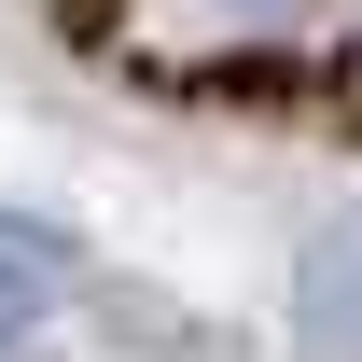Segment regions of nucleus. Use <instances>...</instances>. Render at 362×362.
<instances>
[{
  "label": "nucleus",
  "instance_id": "f257e3e1",
  "mask_svg": "<svg viewBox=\"0 0 362 362\" xmlns=\"http://www.w3.org/2000/svg\"><path fill=\"white\" fill-rule=\"evenodd\" d=\"M56 293H70V251H56L42 223L0 209V349H28V334L56 320Z\"/></svg>",
  "mask_w": 362,
  "mask_h": 362
},
{
  "label": "nucleus",
  "instance_id": "f03ea898",
  "mask_svg": "<svg viewBox=\"0 0 362 362\" xmlns=\"http://www.w3.org/2000/svg\"><path fill=\"white\" fill-rule=\"evenodd\" d=\"M293 320H307L320 349H362V223H334L307 251V293H293Z\"/></svg>",
  "mask_w": 362,
  "mask_h": 362
},
{
  "label": "nucleus",
  "instance_id": "7ed1b4c3",
  "mask_svg": "<svg viewBox=\"0 0 362 362\" xmlns=\"http://www.w3.org/2000/svg\"><path fill=\"white\" fill-rule=\"evenodd\" d=\"M223 14H237V28H251V14H293V0H223Z\"/></svg>",
  "mask_w": 362,
  "mask_h": 362
}]
</instances>
